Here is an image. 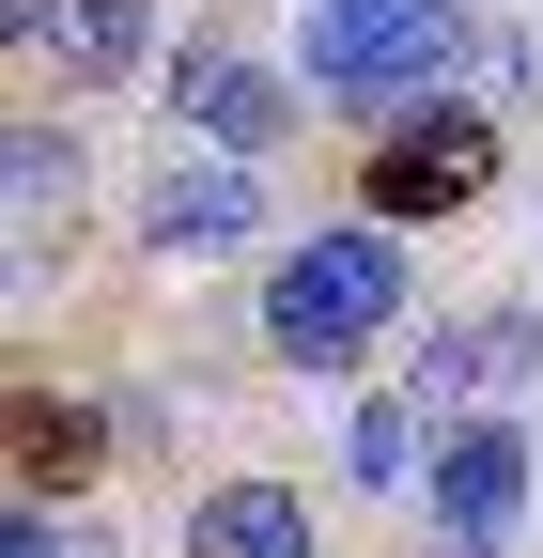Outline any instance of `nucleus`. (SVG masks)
Returning <instances> with one entry per match:
<instances>
[{
  "label": "nucleus",
  "instance_id": "1",
  "mask_svg": "<svg viewBox=\"0 0 543 558\" xmlns=\"http://www.w3.org/2000/svg\"><path fill=\"white\" fill-rule=\"evenodd\" d=\"M388 311H403V233L388 218L295 233L280 264H264V357H280V373H358Z\"/></svg>",
  "mask_w": 543,
  "mask_h": 558
},
{
  "label": "nucleus",
  "instance_id": "2",
  "mask_svg": "<svg viewBox=\"0 0 543 558\" xmlns=\"http://www.w3.org/2000/svg\"><path fill=\"white\" fill-rule=\"evenodd\" d=\"M450 62H466V16H450V0H311V94L326 109L403 124V109L450 94Z\"/></svg>",
  "mask_w": 543,
  "mask_h": 558
},
{
  "label": "nucleus",
  "instance_id": "3",
  "mask_svg": "<svg viewBox=\"0 0 543 558\" xmlns=\"http://www.w3.org/2000/svg\"><path fill=\"white\" fill-rule=\"evenodd\" d=\"M497 186V124L482 109H403V124H373V171H358V202H373V218L388 233H420V218H450V202H482Z\"/></svg>",
  "mask_w": 543,
  "mask_h": 558
},
{
  "label": "nucleus",
  "instance_id": "4",
  "mask_svg": "<svg viewBox=\"0 0 543 558\" xmlns=\"http://www.w3.org/2000/svg\"><path fill=\"white\" fill-rule=\"evenodd\" d=\"M171 124L202 140V156H280V140L311 124V94L280 78V62H249L233 32H186L171 47Z\"/></svg>",
  "mask_w": 543,
  "mask_h": 558
},
{
  "label": "nucleus",
  "instance_id": "5",
  "mask_svg": "<svg viewBox=\"0 0 543 558\" xmlns=\"http://www.w3.org/2000/svg\"><path fill=\"white\" fill-rule=\"evenodd\" d=\"M264 233V171L249 156H171L156 186H141V248L156 264H233Z\"/></svg>",
  "mask_w": 543,
  "mask_h": 558
},
{
  "label": "nucleus",
  "instance_id": "6",
  "mask_svg": "<svg viewBox=\"0 0 543 558\" xmlns=\"http://www.w3.org/2000/svg\"><path fill=\"white\" fill-rule=\"evenodd\" d=\"M420 497H435V543H512V512H528V435H512V418H450Z\"/></svg>",
  "mask_w": 543,
  "mask_h": 558
},
{
  "label": "nucleus",
  "instance_id": "7",
  "mask_svg": "<svg viewBox=\"0 0 543 558\" xmlns=\"http://www.w3.org/2000/svg\"><path fill=\"white\" fill-rule=\"evenodd\" d=\"M0 202H16V295H32L47 248H62V218H79V140H62V109L0 124Z\"/></svg>",
  "mask_w": 543,
  "mask_h": 558
},
{
  "label": "nucleus",
  "instance_id": "8",
  "mask_svg": "<svg viewBox=\"0 0 543 558\" xmlns=\"http://www.w3.org/2000/svg\"><path fill=\"white\" fill-rule=\"evenodd\" d=\"M186 558H311V481H202Z\"/></svg>",
  "mask_w": 543,
  "mask_h": 558
},
{
  "label": "nucleus",
  "instance_id": "9",
  "mask_svg": "<svg viewBox=\"0 0 543 558\" xmlns=\"http://www.w3.org/2000/svg\"><path fill=\"white\" fill-rule=\"evenodd\" d=\"M141 47H156V0H79V16H62V94H124L141 78Z\"/></svg>",
  "mask_w": 543,
  "mask_h": 558
},
{
  "label": "nucleus",
  "instance_id": "10",
  "mask_svg": "<svg viewBox=\"0 0 543 558\" xmlns=\"http://www.w3.org/2000/svg\"><path fill=\"white\" fill-rule=\"evenodd\" d=\"M47 481H94V418L47 403V388H16V497H47Z\"/></svg>",
  "mask_w": 543,
  "mask_h": 558
},
{
  "label": "nucleus",
  "instance_id": "11",
  "mask_svg": "<svg viewBox=\"0 0 543 558\" xmlns=\"http://www.w3.org/2000/svg\"><path fill=\"white\" fill-rule=\"evenodd\" d=\"M62 16H79V0H0V32H16V62H47V47H62Z\"/></svg>",
  "mask_w": 543,
  "mask_h": 558
},
{
  "label": "nucleus",
  "instance_id": "12",
  "mask_svg": "<svg viewBox=\"0 0 543 558\" xmlns=\"http://www.w3.org/2000/svg\"><path fill=\"white\" fill-rule=\"evenodd\" d=\"M450 558H497V543H450Z\"/></svg>",
  "mask_w": 543,
  "mask_h": 558
}]
</instances>
